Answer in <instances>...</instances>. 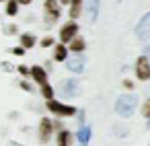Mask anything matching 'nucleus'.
Wrapping results in <instances>:
<instances>
[{
    "mask_svg": "<svg viewBox=\"0 0 150 146\" xmlns=\"http://www.w3.org/2000/svg\"><path fill=\"white\" fill-rule=\"evenodd\" d=\"M70 17L72 19H78L80 17V13H82V0H72V2H70Z\"/></svg>",
    "mask_w": 150,
    "mask_h": 146,
    "instance_id": "nucleus-15",
    "label": "nucleus"
},
{
    "mask_svg": "<svg viewBox=\"0 0 150 146\" xmlns=\"http://www.w3.org/2000/svg\"><path fill=\"white\" fill-rule=\"evenodd\" d=\"M31 76H33V80H35L37 84L47 82V72H45V68H41V66H33V68H31Z\"/></svg>",
    "mask_w": 150,
    "mask_h": 146,
    "instance_id": "nucleus-11",
    "label": "nucleus"
},
{
    "mask_svg": "<svg viewBox=\"0 0 150 146\" xmlns=\"http://www.w3.org/2000/svg\"><path fill=\"white\" fill-rule=\"evenodd\" d=\"M84 47H86V41L82 37H74L70 41V52H84Z\"/></svg>",
    "mask_w": 150,
    "mask_h": 146,
    "instance_id": "nucleus-14",
    "label": "nucleus"
},
{
    "mask_svg": "<svg viewBox=\"0 0 150 146\" xmlns=\"http://www.w3.org/2000/svg\"><path fill=\"white\" fill-rule=\"evenodd\" d=\"M148 31H150V11L140 19V23L136 25V29H134V33H136V37L138 39H148Z\"/></svg>",
    "mask_w": 150,
    "mask_h": 146,
    "instance_id": "nucleus-7",
    "label": "nucleus"
},
{
    "mask_svg": "<svg viewBox=\"0 0 150 146\" xmlns=\"http://www.w3.org/2000/svg\"><path fill=\"white\" fill-rule=\"evenodd\" d=\"M17 4H19V0H8V4H6V15L8 17H15L17 15V9H19Z\"/></svg>",
    "mask_w": 150,
    "mask_h": 146,
    "instance_id": "nucleus-18",
    "label": "nucleus"
},
{
    "mask_svg": "<svg viewBox=\"0 0 150 146\" xmlns=\"http://www.w3.org/2000/svg\"><path fill=\"white\" fill-rule=\"evenodd\" d=\"M17 72H21L23 76H27V74H31V70H27L25 66H19V68H17Z\"/></svg>",
    "mask_w": 150,
    "mask_h": 146,
    "instance_id": "nucleus-23",
    "label": "nucleus"
},
{
    "mask_svg": "<svg viewBox=\"0 0 150 146\" xmlns=\"http://www.w3.org/2000/svg\"><path fill=\"white\" fill-rule=\"evenodd\" d=\"M21 45H23V47H33V45H35V37H33L31 33H23V35H21Z\"/></svg>",
    "mask_w": 150,
    "mask_h": 146,
    "instance_id": "nucleus-16",
    "label": "nucleus"
},
{
    "mask_svg": "<svg viewBox=\"0 0 150 146\" xmlns=\"http://www.w3.org/2000/svg\"><path fill=\"white\" fill-rule=\"evenodd\" d=\"M25 50H27V47H15V50H13V54H15V56H23V54H25Z\"/></svg>",
    "mask_w": 150,
    "mask_h": 146,
    "instance_id": "nucleus-22",
    "label": "nucleus"
},
{
    "mask_svg": "<svg viewBox=\"0 0 150 146\" xmlns=\"http://www.w3.org/2000/svg\"><path fill=\"white\" fill-rule=\"evenodd\" d=\"M136 76L140 80H150V62L146 56H140L136 60Z\"/></svg>",
    "mask_w": 150,
    "mask_h": 146,
    "instance_id": "nucleus-5",
    "label": "nucleus"
},
{
    "mask_svg": "<svg viewBox=\"0 0 150 146\" xmlns=\"http://www.w3.org/2000/svg\"><path fill=\"white\" fill-rule=\"evenodd\" d=\"M41 95H43L45 99H54V89H52L47 82H43V84H41Z\"/></svg>",
    "mask_w": 150,
    "mask_h": 146,
    "instance_id": "nucleus-19",
    "label": "nucleus"
},
{
    "mask_svg": "<svg viewBox=\"0 0 150 146\" xmlns=\"http://www.w3.org/2000/svg\"><path fill=\"white\" fill-rule=\"evenodd\" d=\"M45 23L47 25H54L58 19H60V6L56 0H45Z\"/></svg>",
    "mask_w": 150,
    "mask_h": 146,
    "instance_id": "nucleus-3",
    "label": "nucleus"
},
{
    "mask_svg": "<svg viewBox=\"0 0 150 146\" xmlns=\"http://www.w3.org/2000/svg\"><path fill=\"white\" fill-rule=\"evenodd\" d=\"M146 128H150V117H148V123H146Z\"/></svg>",
    "mask_w": 150,
    "mask_h": 146,
    "instance_id": "nucleus-28",
    "label": "nucleus"
},
{
    "mask_svg": "<svg viewBox=\"0 0 150 146\" xmlns=\"http://www.w3.org/2000/svg\"><path fill=\"white\" fill-rule=\"evenodd\" d=\"M76 33H78V25H76L74 21H70V23H66V25L60 29V41H62V43H70V41L76 37Z\"/></svg>",
    "mask_w": 150,
    "mask_h": 146,
    "instance_id": "nucleus-6",
    "label": "nucleus"
},
{
    "mask_svg": "<svg viewBox=\"0 0 150 146\" xmlns=\"http://www.w3.org/2000/svg\"><path fill=\"white\" fill-rule=\"evenodd\" d=\"M142 115H144V117H150V99L144 103V107H142Z\"/></svg>",
    "mask_w": 150,
    "mask_h": 146,
    "instance_id": "nucleus-20",
    "label": "nucleus"
},
{
    "mask_svg": "<svg viewBox=\"0 0 150 146\" xmlns=\"http://www.w3.org/2000/svg\"><path fill=\"white\" fill-rule=\"evenodd\" d=\"M123 86H125V89H134V84H132L129 80H123Z\"/></svg>",
    "mask_w": 150,
    "mask_h": 146,
    "instance_id": "nucleus-24",
    "label": "nucleus"
},
{
    "mask_svg": "<svg viewBox=\"0 0 150 146\" xmlns=\"http://www.w3.org/2000/svg\"><path fill=\"white\" fill-rule=\"evenodd\" d=\"M84 56H82V52H74V56H70V58H66V66H68V70L70 72H82L84 70Z\"/></svg>",
    "mask_w": 150,
    "mask_h": 146,
    "instance_id": "nucleus-2",
    "label": "nucleus"
},
{
    "mask_svg": "<svg viewBox=\"0 0 150 146\" xmlns=\"http://www.w3.org/2000/svg\"><path fill=\"white\" fill-rule=\"evenodd\" d=\"M52 130H54V123H52L47 117H43V119L39 121V140H41V142H47Z\"/></svg>",
    "mask_w": 150,
    "mask_h": 146,
    "instance_id": "nucleus-9",
    "label": "nucleus"
},
{
    "mask_svg": "<svg viewBox=\"0 0 150 146\" xmlns=\"http://www.w3.org/2000/svg\"><path fill=\"white\" fill-rule=\"evenodd\" d=\"M47 109L56 115H74L76 109L70 107V105H62L60 101H54V99H47Z\"/></svg>",
    "mask_w": 150,
    "mask_h": 146,
    "instance_id": "nucleus-4",
    "label": "nucleus"
},
{
    "mask_svg": "<svg viewBox=\"0 0 150 146\" xmlns=\"http://www.w3.org/2000/svg\"><path fill=\"white\" fill-rule=\"evenodd\" d=\"M72 2V0H62V4H70Z\"/></svg>",
    "mask_w": 150,
    "mask_h": 146,
    "instance_id": "nucleus-27",
    "label": "nucleus"
},
{
    "mask_svg": "<svg viewBox=\"0 0 150 146\" xmlns=\"http://www.w3.org/2000/svg\"><path fill=\"white\" fill-rule=\"evenodd\" d=\"M70 142H72V134H70V132H60V136H58V144L64 146V144H70Z\"/></svg>",
    "mask_w": 150,
    "mask_h": 146,
    "instance_id": "nucleus-17",
    "label": "nucleus"
},
{
    "mask_svg": "<svg viewBox=\"0 0 150 146\" xmlns=\"http://www.w3.org/2000/svg\"><path fill=\"white\" fill-rule=\"evenodd\" d=\"M33 0H19V4H31Z\"/></svg>",
    "mask_w": 150,
    "mask_h": 146,
    "instance_id": "nucleus-26",
    "label": "nucleus"
},
{
    "mask_svg": "<svg viewBox=\"0 0 150 146\" xmlns=\"http://www.w3.org/2000/svg\"><path fill=\"white\" fill-rule=\"evenodd\" d=\"M76 140H78V144H88V140H91V128L82 125L78 130V134H76Z\"/></svg>",
    "mask_w": 150,
    "mask_h": 146,
    "instance_id": "nucleus-13",
    "label": "nucleus"
},
{
    "mask_svg": "<svg viewBox=\"0 0 150 146\" xmlns=\"http://www.w3.org/2000/svg\"><path fill=\"white\" fill-rule=\"evenodd\" d=\"M66 56H68V47H66V43L56 45V50H54V60H58V62H66Z\"/></svg>",
    "mask_w": 150,
    "mask_h": 146,
    "instance_id": "nucleus-12",
    "label": "nucleus"
},
{
    "mask_svg": "<svg viewBox=\"0 0 150 146\" xmlns=\"http://www.w3.org/2000/svg\"><path fill=\"white\" fill-rule=\"evenodd\" d=\"M52 43H54V39H52V37H45V39L41 41V45H43V47H50Z\"/></svg>",
    "mask_w": 150,
    "mask_h": 146,
    "instance_id": "nucleus-21",
    "label": "nucleus"
},
{
    "mask_svg": "<svg viewBox=\"0 0 150 146\" xmlns=\"http://www.w3.org/2000/svg\"><path fill=\"white\" fill-rule=\"evenodd\" d=\"M84 11H86L88 21L95 23L97 17H99V0H86V2H84Z\"/></svg>",
    "mask_w": 150,
    "mask_h": 146,
    "instance_id": "nucleus-10",
    "label": "nucleus"
},
{
    "mask_svg": "<svg viewBox=\"0 0 150 146\" xmlns=\"http://www.w3.org/2000/svg\"><path fill=\"white\" fill-rule=\"evenodd\" d=\"M136 105H138V97L134 93L129 95H119L115 99V113L119 117H129L134 111H136Z\"/></svg>",
    "mask_w": 150,
    "mask_h": 146,
    "instance_id": "nucleus-1",
    "label": "nucleus"
},
{
    "mask_svg": "<svg viewBox=\"0 0 150 146\" xmlns=\"http://www.w3.org/2000/svg\"><path fill=\"white\" fill-rule=\"evenodd\" d=\"M78 80L76 78H68V80H64L62 82V95L66 97V99H72V97H76L78 95Z\"/></svg>",
    "mask_w": 150,
    "mask_h": 146,
    "instance_id": "nucleus-8",
    "label": "nucleus"
},
{
    "mask_svg": "<svg viewBox=\"0 0 150 146\" xmlns=\"http://www.w3.org/2000/svg\"><path fill=\"white\" fill-rule=\"evenodd\" d=\"M21 89H23V91H31V86H29L27 82H21Z\"/></svg>",
    "mask_w": 150,
    "mask_h": 146,
    "instance_id": "nucleus-25",
    "label": "nucleus"
}]
</instances>
